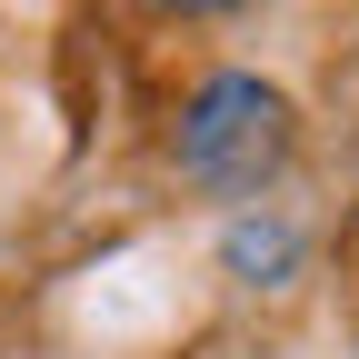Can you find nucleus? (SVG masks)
<instances>
[{"instance_id": "obj_1", "label": "nucleus", "mask_w": 359, "mask_h": 359, "mask_svg": "<svg viewBox=\"0 0 359 359\" xmlns=\"http://www.w3.org/2000/svg\"><path fill=\"white\" fill-rule=\"evenodd\" d=\"M290 160V100L250 70H219L200 80V100L180 110V170L200 180V190H259L269 170Z\"/></svg>"}, {"instance_id": "obj_2", "label": "nucleus", "mask_w": 359, "mask_h": 359, "mask_svg": "<svg viewBox=\"0 0 359 359\" xmlns=\"http://www.w3.org/2000/svg\"><path fill=\"white\" fill-rule=\"evenodd\" d=\"M290 259H299L290 230H259V219H240V230H230V269H240V280H280Z\"/></svg>"}, {"instance_id": "obj_3", "label": "nucleus", "mask_w": 359, "mask_h": 359, "mask_svg": "<svg viewBox=\"0 0 359 359\" xmlns=\"http://www.w3.org/2000/svg\"><path fill=\"white\" fill-rule=\"evenodd\" d=\"M160 11H210V0H160Z\"/></svg>"}]
</instances>
